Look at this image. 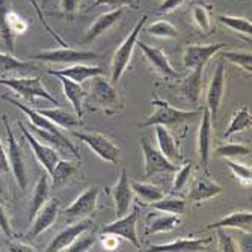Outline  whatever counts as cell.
I'll return each instance as SVG.
<instances>
[{"label":"cell","mask_w":252,"mask_h":252,"mask_svg":"<svg viewBox=\"0 0 252 252\" xmlns=\"http://www.w3.org/2000/svg\"><path fill=\"white\" fill-rule=\"evenodd\" d=\"M85 91L86 95L83 104H88L95 110L100 109L107 115H113L123 107L117 88L113 86L112 82L103 77V74L91 77V82Z\"/></svg>","instance_id":"cell-1"},{"label":"cell","mask_w":252,"mask_h":252,"mask_svg":"<svg viewBox=\"0 0 252 252\" xmlns=\"http://www.w3.org/2000/svg\"><path fill=\"white\" fill-rule=\"evenodd\" d=\"M151 106H153V113L150 117H147L145 121L139 123V128H145V127H151V126H163V127H172L177 124H183L186 121L193 120L195 117L199 115V110H181L174 107L172 104H169L165 100L160 98H154L151 100Z\"/></svg>","instance_id":"cell-2"},{"label":"cell","mask_w":252,"mask_h":252,"mask_svg":"<svg viewBox=\"0 0 252 252\" xmlns=\"http://www.w3.org/2000/svg\"><path fill=\"white\" fill-rule=\"evenodd\" d=\"M148 15H142V18L136 23V26L131 29V32L126 36V39L121 42L120 47L113 53V59H112V76H110V82L113 85H117L121 77L124 76V73L127 71V68L131 62V56L136 47V41L139 38V33L144 31V26L147 25Z\"/></svg>","instance_id":"cell-3"},{"label":"cell","mask_w":252,"mask_h":252,"mask_svg":"<svg viewBox=\"0 0 252 252\" xmlns=\"http://www.w3.org/2000/svg\"><path fill=\"white\" fill-rule=\"evenodd\" d=\"M73 134L89 147L97 157L110 165H118L121 157V148L109 136L98 131H73Z\"/></svg>","instance_id":"cell-4"},{"label":"cell","mask_w":252,"mask_h":252,"mask_svg":"<svg viewBox=\"0 0 252 252\" xmlns=\"http://www.w3.org/2000/svg\"><path fill=\"white\" fill-rule=\"evenodd\" d=\"M0 85L8 86L11 91L28 101H35L36 98H44L55 106H59V101L44 88L39 77H11V79H0Z\"/></svg>","instance_id":"cell-5"},{"label":"cell","mask_w":252,"mask_h":252,"mask_svg":"<svg viewBox=\"0 0 252 252\" xmlns=\"http://www.w3.org/2000/svg\"><path fill=\"white\" fill-rule=\"evenodd\" d=\"M98 59V55L89 50H76L70 47H61V49H50V50H41L31 56V61L36 62H52V63H77V62H91Z\"/></svg>","instance_id":"cell-6"},{"label":"cell","mask_w":252,"mask_h":252,"mask_svg":"<svg viewBox=\"0 0 252 252\" xmlns=\"http://www.w3.org/2000/svg\"><path fill=\"white\" fill-rule=\"evenodd\" d=\"M3 124L6 128V136H8V150H6V156H8V163H9V171L12 172L17 185L20 186V189H26L28 186V172H26V163H25V157H23L21 148L15 139V134L11 128V126L8 124L6 115H3Z\"/></svg>","instance_id":"cell-7"},{"label":"cell","mask_w":252,"mask_h":252,"mask_svg":"<svg viewBox=\"0 0 252 252\" xmlns=\"http://www.w3.org/2000/svg\"><path fill=\"white\" fill-rule=\"evenodd\" d=\"M139 144H141V151L144 156V175L145 177L177 171V165H174V162L168 160L160 153V150L154 148L147 137H141Z\"/></svg>","instance_id":"cell-8"},{"label":"cell","mask_w":252,"mask_h":252,"mask_svg":"<svg viewBox=\"0 0 252 252\" xmlns=\"http://www.w3.org/2000/svg\"><path fill=\"white\" fill-rule=\"evenodd\" d=\"M137 213H139V207H134L133 210H128L127 215L107 223L103 228V234L118 236L124 240H128L136 248H141V242H139V237H137V231H136Z\"/></svg>","instance_id":"cell-9"},{"label":"cell","mask_w":252,"mask_h":252,"mask_svg":"<svg viewBox=\"0 0 252 252\" xmlns=\"http://www.w3.org/2000/svg\"><path fill=\"white\" fill-rule=\"evenodd\" d=\"M17 126H18V128L21 130V133H23V136H25V139L28 141V144L31 145L32 153L35 154V157H36V160H38V163L44 168L45 172H47V174L50 175L52 171H53V168H55V165L58 163V160L61 158V157H59V153H58L55 148H52V147H49V145H45V144L39 142V141L36 139V137L32 134V131H29V130L25 127V124H23V123L17 121Z\"/></svg>","instance_id":"cell-10"},{"label":"cell","mask_w":252,"mask_h":252,"mask_svg":"<svg viewBox=\"0 0 252 252\" xmlns=\"http://www.w3.org/2000/svg\"><path fill=\"white\" fill-rule=\"evenodd\" d=\"M223 49H225L223 42L207 44V45H188L185 49V53H183V65L188 70L204 68L213 56H216Z\"/></svg>","instance_id":"cell-11"},{"label":"cell","mask_w":252,"mask_h":252,"mask_svg":"<svg viewBox=\"0 0 252 252\" xmlns=\"http://www.w3.org/2000/svg\"><path fill=\"white\" fill-rule=\"evenodd\" d=\"M225 77H226L225 63H223V61H220L216 65V70H215V73L212 76V80H210V85H209V89H207V97H205V100H207V104H205V107L209 109L213 121H215V118L218 115L219 107H220L222 100H223Z\"/></svg>","instance_id":"cell-12"},{"label":"cell","mask_w":252,"mask_h":252,"mask_svg":"<svg viewBox=\"0 0 252 252\" xmlns=\"http://www.w3.org/2000/svg\"><path fill=\"white\" fill-rule=\"evenodd\" d=\"M59 210H61V205H59V201L56 198H52L45 202L39 209V212L33 216V222H32V226H31V231H29L28 237L35 239V237L41 236L42 233H45L47 230H50L58 219Z\"/></svg>","instance_id":"cell-13"},{"label":"cell","mask_w":252,"mask_h":252,"mask_svg":"<svg viewBox=\"0 0 252 252\" xmlns=\"http://www.w3.org/2000/svg\"><path fill=\"white\" fill-rule=\"evenodd\" d=\"M100 188L91 186L83 193H80L71 205L65 209L66 218H86L93 215L97 209V199H98Z\"/></svg>","instance_id":"cell-14"},{"label":"cell","mask_w":252,"mask_h":252,"mask_svg":"<svg viewBox=\"0 0 252 252\" xmlns=\"http://www.w3.org/2000/svg\"><path fill=\"white\" fill-rule=\"evenodd\" d=\"M136 45L142 50L145 59L150 62V65L154 68L158 74H162L165 77H171V79L178 77V74L174 71V68H172L171 62H169L166 53L162 49L151 47V45H148V44H145L144 41H139V39L136 41Z\"/></svg>","instance_id":"cell-15"},{"label":"cell","mask_w":252,"mask_h":252,"mask_svg":"<svg viewBox=\"0 0 252 252\" xmlns=\"http://www.w3.org/2000/svg\"><path fill=\"white\" fill-rule=\"evenodd\" d=\"M112 196L113 202H115V213L118 218L128 213L131 204H133V190L130 186V178L127 175V171L123 169L120 174L118 181L115 186L112 188Z\"/></svg>","instance_id":"cell-16"},{"label":"cell","mask_w":252,"mask_h":252,"mask_svg":"<svg viewBox=\"0 0 252 252\" xmlns=\"http://www.w3.org/2000/svg\"><path fill=\"white\" fill-rule=\"evenodd\" d=\"M124 15V8H113L109 12H104L101 15H98L94 23L88 28V31L85 32L83 36V42H91L95 41L97 38H100L101 35H104L107 31H110L117 23L123 18Z\"/></svg>","instance_id":"cell-17"},{"label":"cell","mask_w":252,"mask_h":252,"mask_svg":"<svg viewBox=\"0 0 252 252\" xmlns=\"http://www.w3.org/2000/svg\"><path fill=\"white\" fill-rule=\"evenodd\" d=\"M212 139H213V120H212L209 109L204 107L202 109V120H201L199 131H198V154H199L202 165L209 163Z\"/></svg>","instance_id":"cell-18"},{"label":"cell","mask_w":252,"mask_h":252,"mask_svg":"<svg viewBox=\"0 0 252 252\" xmlns=\"http://www.w3.org/2000/svg\"><path fill=\"white\" fill-rule=\"evenodd\" d=\"M94 226V222L91 219H82L80 222L71 225L65 228V230H62L49 245L47 248H45V251L47 252H56V251H65L68 248V245H71L74 242V239L83 233L85 230H88V228Z\"/></svg>","instance_id":"cell-19"},{"label":"cell","mask_w":252,"mask_h":252,"mask_svg":"<svg viewBox=\"0 0 252 252\" xmlns=\"http://www.w3.org/2000/svg\"><path fill=\"white\" fill-rule=\"evenodd\" d=\"M47 73L50 76H63L76 83H83L85 80L91 77L103 74V70L100 66H91V65H86L85 62H77V63L68 65L66 68H62V70H49Z\"/></svg>","instance_id":"cell-20"},{"label":"cell","mask_w":252,"mask_h":252,"mask_svg":"<svg viewBox=\"0 0 252 252\" xmlns=\"http://www.w3.org/2000/svg\"><path fill=\"white\" fill-rule=\"evenodd\" d=\"M212 239H178L169 243L151 245L148 251L153 252H196L205 249Z\"/></svg>","instance_id":"cell-21"},{"label":"cell","mask_w":252,"mask_h":252,"mask_svg":"<svg viewBox=\"0 0 252 252\" xmlns=\"http://www.w3.org/2000/svg\"><path fill=\"white\" fill-rule=\"evenodd\" d=\"M220 192H222L220 185H218L216 181L210 180L209 177L201 175L193 183V186H192L188 198L193 202H204V201H209L212 198H216Z\"/></svg>","instance_id":"cell-22"},{"label":"cell","mask_w":252,"mask_h":252,"mask_svg":"<svg viewBox=\"0 0 252 252\" xmlns=\"http://www.w3.org/2000/svg\"><path fill=\"white\" fill-rule=\"evenodd\" d=\"M59 79L61 85H62V91H63V95L66 97V100L71 103L76 115L79 118H82L83 115V101H85V95H86V91L80 83H76L70 79H66L63 76H55Z\"/></svg>","instance_id":"cell-23"},{"label":"cell","mask_w":252,"mask_h":252,"mask_svg":"<svg viewBox=\"0 0 252 252\" xmlns=\"http://www.w3.org/2000/svg\"><path fill=\"white\" fill-rule=\"evenodd\" d=\"M251 223H252V213L251 212H234L228 216L222 218L220 220L210 223L205 226V230H216V228H233L240 230L243 233L251 234Z\"/></svg>","instance_id":"cell-24"},{"label":"cell","mask_w":252,"mask_h":252,"mask_svg":"<svg viewBox=\"0 0 252 252\" xmlns=\"http://www.w3.org/2000/svg\"><path fill=\"white\" fill-rule=\"evenodd\" d=\"M38 113H41L42 117H45L47 120H50L52 123H55L58 127L61 128H74V127H80L82 126V118H79L77 115H73V113L66 112L65 109H61L59 106H55L52 109H36Z\"/></svg>","instance_id":"cell-25"},{"label":"cell","mask_w":252,"mask_h":252,"mask_svg":"<svg viewBox=\"0 0 252 252\" xmlns=\"http://www.w3.org/2000/svg\"><path fill=\"white\" fill-rule=\"evenodd\" d=\"M156 127V137H157V145L158 150L168 160L171 162H177V160L181 158L178 145L174 139V136L171 134V131L168 130V127L163 126H154Z\"/></svg>","instance_id":"cell-26"},{"label":"cell","mask_w":252,"mask_h":252,"mask_svg":"<svg viewBox=\"0 0 252 252\" xmlns=\"http://www.w3.org/2000/svg\"><path fill=\"white\" fill-rule=\"evenodd\" d=\"M202 71L204 68H195L190 70V74L188 79H185L180 85V93L188 101L192 104H198L201 88H202Z\"/></svg>","instance_id":"cell-27"},{"label":"cell","mask_w":252,"mask_h":252,"mask_svg":"<svg viewBox=\"0 0 252 252\" xmlns=\"http://www.w3.org/2000/svg\"><path fill=\"white\" fill-rule=\"evenodd\" d=\"M50 188H52V183H50V175L45 172L41 174L35 189H33V195H32V202H31V220L33 219V216L39 212V209L42 205L50 199Z\"/></svg>","instance_id":"cell-28"},{"label":"cell","mask_w":252,"mask_h":252,"mask_svg":"<svg viewBox=\"0 0 252 252\" xmlns=\"http://www.w3.org/2000/svg\"><path fill=\"white\" fill-rule=\"evenodd\" d=\"M180 225H181V219L178 215H171V213L153 215L148 218V222H147V233L148 234L169 233Z\"/></svg>","instance_id":"cell-29"},{"label":"cell","mask_w":252,"mask_h":252,"mask_svg":"<svg viewBox=\"0 0 252 252\" xmlns=\"http://www.w3.org/2000/svg\"><path fill=\"white\" fill-rule=\"evenodd\" d=\"M39 65L32 61H20L9 52H0V74L5 73H26L31 70H36Z\"/></svg>","instance_id":"cell-30"},{"label":"cell","mask_w":252,"mask_h":252,"mask_svg":"<svg viewBox=\"0 0 252 252\" xmlns=\"http://www.w3.org/2000/svg\"><path fill=\"white\" fill-rule=\"evenodd\" d=\"M77 171H79V163L77 162L59 158L58 163L55 165V168L52 171V174H50L52 186H55V188L63 186L65 183H68V180L77 174Z\"/></svg>","instance_id":"cell-31"},{"label":"cell","mask_w":252,"mask_h":252,"mask_svg":"<svg viewBox=\"0 0 252 252\" xmlns=\"http://www.w3.org/2000/svg\"><path fill=\"white\" fill-rule=\"evenodd\" d=\"M251 126H252V115H251L249 109L246 106H243L233 113L231 121L223 133V139H230L233 134L242 133V131L251 128Z\"/></svg>","instance_id":"cell-32"},{"label":"cell","mask_w":252,"mask_h":252,"mask_svg":"<svg viewBox=\"0 0 252 252\" xmlns=\"http://www.w3.org/2000/svg\"><path fill=\"white\" fill-rule=\"evenodd\" d=\"M8 11H9V2H8V0H0V39H2L6 52L14 53V49H15V35H14V32L9 28Z\"/></svg>","instance_id":"cell-33"},{"label":"cell","mask_w":252,"mask_h":252,"mask_svg":"<svg viewBox=\"0 0 252 252\" xmlns=\"http://www.w3.org/2000/svg\"><path fill=\"white\" fill-rule=\"evenodd\" d=\"M130 186L133 193L145 204H151L165 196L163 190L156 185H151V183H141L136 180H130Z\"/></svg>","instance_id":"cell-34"},{"label":"cell","mask_w":252,"mask_h":252,"mask_svg":"<svg viewBox=\"0 0 252 252\" xmlns=\"http://www.w3.org/2000/svg\"><path fill=\"white\" fill-rule=\"evenodd\" d=\"M151 209L157 210V212H162V213H171V215H185L188 204L185 199L177 198V196H163L154 202L150 204Z\"/></svg>","instance_id":"cell-35"},{"label":"cell","mask_w":252,"mask_h":252,"mask_svg":"<svg viewBox=\"0 0 252 252\" xmlns=\"http://www.w3.org/2000/svg\"><path fill=\"white\" fill-rule=\"evenodd\" d=\"M190 17L193 21V26L204 32V33H212L213 31V21H212V12L204 3H195L190 9Z\"/></svg>","instance_id":"cell-36"},{"label":"cell","mask_w":252,"mask_h":252,"mask_svg":"<svg viewBox=\"0 0 252 252\" xmlns=\"http://www.w3.org/2000/svg\"><path fill=\"white\" fill-rule=\"evenodd\" d=\"M216 20L222 25H225L228 29H231L234 32H239L242 35H246L251 38V32H252V25L251 21L245 17H236V15H218Z\"/></svg>","instance_id":"cell-37"},{"label":"cell","mask_w":252,"mask_h":252,"mask_svg":"<svg viewBox=\"0 0 252 252\" xmlns=\"http://www.w3.org/2000/svg\"><path fill=\"white\" fill-rule=\"evenodd\" d=\"M95 240H97L95 228L91 226V228H88V230H85L83 233H80L71 245H68V248L65 251H68V252H86L94 246Z\"/></svg>","instance_id":"cell-38"},{"label":"cell","mask_w":252,"mask_h":252,"mask_svg":"<svg viewBox=\"0 0 252 252\" xmlns=\"http://www.w3.org/2000/svg\"><path fill=\"white\" fill-rule=\"evenodd\" d=\"M145 32H148L150 35H153L156 38H166V39H172V38H177L180 35L178 29L172 25V23H169L166 20L151 23V25H148L145 28Z\"/></svg>","instance_id":"cell-39"},{"label":"cell","mask_w":252,"mask_h":252,"mask_svg":"<svg viewBox=\"0 0 252 252\" xmlns=\"http://www.w3.org/2000/svg\"><path fill=\"white\" fill-rule=\"evenodd\" d=\"M222 52V50H220ZM222 56L225 61L231 62L233 65L240 66L243 71L252 73V55L251 52H237V50H226L222 52Z\"/></svg>","instance_id":"cell-40"},{"label":"cell","mask_w":252,"mask_h":252,"mask_svg":"<svg viewBox=\"0 0 252 252\" xmlns=\"http://www.w3.org/2000/svg\"><path fill=\"white\" fill-rule=\"evenodd\" d=\"M215 156L220 158H234L242 156H251V147L245 144H225L215 150Z\"/></svg>","instance_id":"cell-41"},{"label":"cell","mask_w":252,"mask_h":252,"mask_svg":"<svg viewBox=\"0 0 252 252\" xmlns=\"http://www.w3.org/2000/svg\"><path fill=\"white\" fill-rule=\"evenodd\" d=\"M225 163L226 166L231 169L233 175L236 177V180H239L243 186H251V177H252V171H251V166H245L243 163H237V162H233L231 158H225Z\"/></svg>","instance_id":"cell-42"},{"label":"cell","mask_w":252,"mask_h":252,"mask_svg":"<svg viewBox=\"0 0 252 252\" xmlns=\"http://www.w3.org/2000/svg\"><path fill=\"white\" fill-rule=\"evenodd\" d=\"M192 171H193V163H192V162L183 165V166L177 171V174H175V177H174L172 189L177 190V192L181 190V189H185V188L189 185V180H190V177H192Z\"/></svg>","instance_id":"cell-43"},{"label":"cell","mask_w":252,"mask_h":252,"mask_svg":"<svg viewBox=\"0 0 252 252\" xmlns=\"http://www.w3.org/2000/svg\"><path fill=\"white\" fill-rule=\"evenodd\" d=\"M82 2L83 0H61L59 2V14L66 21H74Z\"/></svg>","instance_id":"cell-44"},{"label":"cell","mask_w":252,"mask_h":252,"mask_svg":"<svg viewBox=\"0 0 252 252\" xmlns=\"http://www.w3.org/2000/svg\"><path fill=\"white\" fill-rule=\"evenodd\" d=\"M8 23H9V28H11V31L14 32L15 36L26 33L28 29H29L28 21L23 18L18 12H15L14 9H11V8L8 11Z\"/></svg>","instance_id":"cell-45"},{"label":"cell","mask_w":252,"mask_h":252,"mask_svg":"<svg viewBox=\"0 0 252 252\" xmlns=\"http://www.w3.org/2000/svg\"><path fill=\"white\" fill-rule=\"evenodd\" d=\"M218 231V240H219V251L222 252H236L240 251V246L237 242L226 233V228H216Z\"/></svg>","instance_id":"cell-46"},{"label":"cell","mask_w":252,"mask_h":252,"mask_svg":"<svg viewBox=\"0 0 252 252\" xmlns=\"http://www.w3.org/2000/svg\"><path fill=\"white\" fill-rule=\"evenodd\" d=\"M97 6H110V8H131L139 9L141 0H94L93 8Z\"/></svg>","instance_id":"cell-47"},{"label":"cell","mask_w":252,"mask_h":252,"mask_svg":"<svg viewBox=\"0 0 252 252\" xmlns=\"http://www.w3.org/2000/svg\"><path fill=\"white\" fill-rule=\"evenodd\" d=\"M29 2L32 3V6H33V9H35V14H36V17H38V20L42 23V26L45 28V31H47L52 36H53V39L61 45V47H68V44L63 41V38L49 25V23L47 21H45V18H44V14H42V11H41V8H39V5H38V2H36V0H29Z\"/></svg>","instance_id":"cell-48"},{"label":"cell","mask_w":252,"mask_h":252,"mask_svg":"<svg viewBox=\"0 0 252 252\" xmlns=\"http://www.w3.org/2000/svg\"><path fill=\"white\" fill-rule=\"evenodd\" d=\"M186 0H162L157 6V12L158 14H171L175 9H178L180 6L185 5Z\"/></svg>","instance_id":"cell-49"},{"label":"cell","mask_w":252,"mask_h":252,"mask_svg":"<svg viewBox=\"0 0 252 252\" xmlns=\"http://www.w3.org/2000/svg\"><path fill=\"white\" fill-rule=\"evenodd\" d=\"M0 231L5 233L8 237H12V228H11V222L6 213V209L3 207V204L0 202Z\"/></svg>","instance_id":"cell-50"},{"label":"cell","mask_w":252,"mask_h":252,"mask_svg":"<svg viewBox=\"0 0 252 252\" xmlns=\"http://www.w3.org/2000/svg\"><path fill=\"white\" fill-rule=\"evenodd\" d=\"M101 243H103V248L107 251H115L120 246L118 236H113V234H103Z\"/></svg>","instance_id":"cell-51"},{"label":"cell","mask_w":252,"mask_h":252,"mask_svg":"<svg viewBox=\"0 0 252 252\" xmlns=\"http://www.w3.org/2000/svg\"><path fill=\"white\" fill-rule=\"evenodd\" d=\"M0 172H9V163H8V156L6 150L0 139Z\"/></svg>","instance_id":"cell-52"},{"label":"cell","mask_w":252,"mask_h":252,"mask_svg":"<svg viewBox=\"0 0 252 252\" xmlns=\"http://www.w3.org/2000/svg\"><path fill=\"white\" fill-rule=\"evenodd\" d=\"M8 251H11V252H33L36 249L32 245H26V243H8Z\"/></svg>","instance_id":"cell-53"},{"label":"cell","mask_w":252,"mask_h":252,"mask_svg":"<svg viewBox=\"0 0 252 252\" xmlns=\"http://www.w3.org/2000/svg\"><path fill=\"white\" fill-rule=\"evenodd\" d=\"M5 188H3V183H2V180H0V202L3 201V198H5V190H3Z\"/></svg>","instance_id":"cell-54"},{"label":"cell","mask_w":252,"mask_h":252,"mask_svg":"<svg viewBox=\"0 0 252 252\" xmlns=\"http://www.w3.org/2000/svg\"><path fill=\"white\" fill-rule=\"evenodd\" d=\"M42 2H44V3H45V0H42Z\"/></svg>","instance_id":"cell-55"},{"label":"cell","mask_w":252,"mask_h":252,"mask_svg":"<svg viewBox=\"0 0 252 252\" xmlns=\"http://www.w3.org/2000/svg\"><path fill=\"white\" fill-rule=\"evenodd\" d=\"M0 233H2V231H0Z\"/></svg>","instance_id":"cell-56"}]
</instances>
